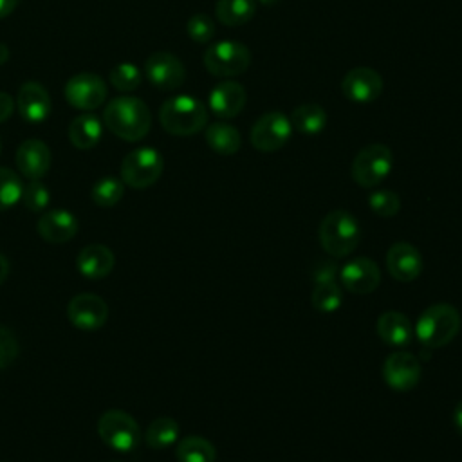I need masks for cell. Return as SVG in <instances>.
Masks as SVG:
<instances>
[{
  "label": "cell",
  "mask_w": 462,
  "mask_h": 462,
  "mask_svg": "<svg viewBox=\"0 0 462 462\" xmlns=\"http://www.w3.org/2000/svg\"><path fill=\"white\" fill-rule=\"evenodd\" d=\"M105 126L123 141H141L152 126L150 108L139 97L121 96L112 99L103 110Z\"/></svg>",
  "instance_id": "6da1fadb"
},
{
  "label": "cell",
  "mask_w": 462,
  "mask_h": 462,
  "mask_svg": "<svg viewBox=\"0 0 462 462\" xmlns=\"http://www.w3.org/2000/svg\"><path fill=\"white\" fill-rule=\"evenodd\" d=\"M159 121L171 135H193L208 125V108L193 96H175L161 105Z\"/></svg>",
  "instance_id": "7a4b0ae2"
},
{
  "label": "cell",
  "mask_w": 462,
  "mask_h": 462,
  "mask_svg": "<svg viewBox=\"0 0 462 462\" xmlns=\"http://www.w3.org/2000/svg\"><path fill=\"white\" fill-rule=\"evenodd\" d=\"M319 244L330 256L343 258L356 251L361 240V227L357 218L345 211H330L319 224Z\"/></svg>",
  "instance_id": "3957f363"
},
{
  "label": "cell",
  "mask_w": 462,
  "mask_h": 462,
  "mask_svg": "<svg viewBox=\"0 0 462 462\" xmlns=\"http://www.w3.org/2000/svg\"><path fill=\"white\" fill-rule=\"evenodd\" d=\"M460 314L453 305L435 303L420 314L413 332L422 345L439 348L455 339L460 330Z\"/></svg>",
  "instance_id": "277c9868"
},
{
  "label": "cell",
  "mask_w": 462,
  "mask_h": 462,
  "mask_svg": "<svg viewBox=\"0 0 462 462\" xmlns=\"http://www.w3.org/2000/svg\"><path fill=\"white\" fill-rule=\"evenodd\" d=\"M393 168V153L386 144H366L352 161V179L361 188H375Z\"/></svg>",
  "instance_id": "5b68a950"
},
{
  "label": "cell",
  "mask_w": 462,
  "mask_h": 462,
  "mask_svg": "<svg viewBox=\"0 0 462 462\" xmlns=\"http://www.w3.org/2000/svg\"><path fill=\"white\" fill-rule=\"evenodd\" d=\"M162 168V155L155 148H135L121 162V180L130 188L144 189L159 180Z\"/></svg>",
  "instance_id": "8992f818"
},
{
  "label": "cell",
  "mask_w": 462,
  "mask_h": 462,
  "mask_svg": "<svg viewBox=\"0 0 462 462\" xmlns=\"http://www.w3.org/2000/svg\"><path fill=\"white\" fill-rule=\"evenodd\" d=\"M251 63L249 49L235 40H222L211 43L204 52V67L209 74L220 78L240 76Z\"/></svg>",
  "instance_id": "52a82bcc"
},
{
  "label": "cell",
  "mask_w": 462,
  "mask_h": 462,
  "mask_svg": "<svg viewBox=\"0 0 462 462\" xmlns=\"http://www.w3.org/2000/svg\"><path fill=\"white\" fill-rule=\"evenodd\" d=\"M97 435L116 451H132L141 442L139 424L123 410H108L97 420Z\"/></svg>",
  "instance_id": "ba28073f"
},
{
  "label": "cell",
  "mask_w": 462,
  "mask_h": 462,
  "mask_svg": "<svg viewBox=\"0 0 462 462\" xmlns=\"http://www.w3.org/2000/svg\"><path fill=\"white\" fill-rule=\"evenodd\" d=\"M292 134L291 119L283 112L262 114L251 126V144L263 153L276 152L285 146Z\"/></svg>",
  "instance_id": "9c48e42d"
},
{
  "label": "cell",
  "mask_w": 462,
  "mask_h": 462,
  "mask_svg": "<svg viewBox=\"0 0 462 462\" xmlns=\"http://www.w3.org/2000/svg\"><path fill=\"white\" fill-rule=\"evenodd\" d=\"M65 99L79 110H94L106 99V85L94 72H79L65 85Z\"/></svg>",
  "instance_id": "30bf717a"
},
{
  "label": "cell",
  "mask_w": 462,
  "mask_h": 462,
  "mask_svg": "<svg viewBox=\"0 0 462 462\" xmlns=\"http://www.w3.org/2000/svg\"><path fill=\"white\" fill-rule=\"evenodd\" d=\"M144 74L148 81L159 90H175L186 79V69L182 61L171 52H153L144 63Z\"/></svg>",
  "instance_id": "8fae6325"
},
{
  "label": "cell",
  "mask_w": 462,
  "mask_h": 462,
  "mask_svg": "<svg viewBox=\"0 0 462 462\" xmlns=\"http://www.w3.org/2000/svg\"><path fill=\"white\" fill-rule=\"evenodd\" d=\"M384 81L381 74L372 67L350 69L341 79V92L348 101L372 103L383 94Z\"/></svg>",
  "instance_id": "7c38bea8"
},
{
  "label": "cell",
  "mask_w": 462,
  "mask_h": 462,
  "mask_svg": "<svg viewBox=\"0 0 462 462\" xmlns=\"http://www.w3.org/2000/svg\"><path fill=\"white\" fill-rule=\"evenodd\" d=\"M420 363L410 352H393L383 363V379L390 388L397 392H408L415 388L420 381Z\"/></svg>",
  "instance_id": "4fadbf2b"
},
{
  "label": "cell",
  "mask_w": 462,
  "mask_h": 462,
  "mask_svg": "<svg viewBox=\"0 0 462 462\" xmlns=\"http://www.w3.org/2000/svg\"><path fill=\"white\" fill-rule=\"evenodd\" d=\"M67 316L76 328L96 330L106 323L108 305L97 294L83 292L69 301Z\"/></svg>",
  "instance_id": "5bb4252c"
},
{
  "label": "cell",
  "mask_w": 462,
  "mask_h": 462,
  "mask_svg": "<svg viewBox=\"0 0 462 462\" xmlns=\"http://www.w3.org/2000/svg\"><path fill=\"white\" fill-rule=\"evenodd\" d=\"M341 285L354 294H370L381 283V269L370 258H354L346 265H343L339 273Z\"/></svg>",
  "instance_id": "9a60e30c"
},
{
  "label": "cell",
  "mask_w": 462,
  "mask_h": 462,
  "mask_svg": "<svg viewBox=\"0 0 462 462\" xmlns=\"http://www.w3.org/2000/svg\"><path fill=\"white\" fill-rule=\"evenodd\" d=\"M424 267L422 254L408 242L393 244L386 253V269L393 280L408 283L420 276Z\"/></svg>",
  "instance_id": "2e32d148"
},
{
  "label": "cell",
  "mask_w": 462,
  "mask_h": 462,
  "mask_svg": "<svg viewBox=\"0 0 462 462\" xmlns=\"http://www.w3.org/2000/svg\"><path fill=\"white\" fill-rule=\"evenodd\" d=\"M208 101H209V110L217 117L233 119L244 110L247 94H245L244 85H240L238 81L227 79V81H222L213 87Z\"/></svg>",
  "instance_id": "e0dca14e"
},
{
  "label": "cell",
  "mask_w": 462,
  "mask_h": 462,
  "mask_svg": "<svg viewBox=\"0 0 462 462\" xmlns=\"http://www.w3.org/2000/svg\"><path fill=\"white\" fill-rule=\"evenodd\" d=\"M51 150L40 139H27L16 150V168L31 180L42 179L51 168Z\"/></svg>",
  "instance_id": "ac0fdd59"
},
{
  "label": "cell",
  "mask_w": 462,
  "mask_h": 462,
  "mask_svg": "<svg viewBox=\"0 0 462 462\" xmlns=\"http://www.w3.org/2000/svg\"><path fill=\"white\" fill-rule=\"evenodd\" d=\"M20 116L29 123H42L51 114L49 92L36 81H27L20 87L16 96Z\"/></svg>",
  "instance_id": "d6986e66"
},
{
  "label": "cell",
  "mask_w": 462,
  "mask_h": 462,
  "mask_svg": "<svg viewBox=\"0 0 462 462\" xmlns=\"http://www.w3.org/2000/svg\"><path fill=\"white\" fill-rule=\"evenodd\" d=\"M78 233V220L67 209H49L38 220V235L51 244L69 242Z\"/></svg>",
  "instance_id": "ffe728a7"
},
{
  "label": "cell",
  "mask_w": 462,
  "mask_h": 462,
  "mask_svg": "<svg viewBox=\"0 0 462 462\" xmlns=\"http://www.w3.org/2000/svg\"><path fill=\"white\" fill-rule=\"evenodd\" d=\"M78 271L88 280H101L108 276L116 265L114 253L101 244H90L78 253Z\"/></svg>",
  "instance_id": "44dd1931"
},
{
  "label": "cell",
  "mask_w": 462,
  "mask_h": 462,
  "mask_svg": "<svg viewBox=\"0 0 462 462\" xmlns=\"http://www.w3.org/2000/svg\"><path fill=\"white\" fill-rule=\"evenodd\" d=\"M377 334L390 346H406L413 337V325L399 310H386L377 318Z\"/></svg>",
  "instance_id": "7402d4cb"
},
{
  "label": "cell",
  "mask_w": 462,
  "mask_h": 462,
  "mask_svg": "<svg viewBox=\"0 0 462 462\" xmlns=\"http://www.w3.org/2000/svg\"><path fill=\"white\" fill-rule=\"evenodd\" d=\"M103 135V125L96 114H79L69 125V141L78 150L94 148Z\"/></svg>",
  "instance_id": "603a6c76"
},
{
  "label": "cell",
  "mask_w": 462,
  "mask_h": 462,
  "mask_svg": "<svg viewBox=\"0 0 462 462\" xmlns=\"http://www.w3.org/2000/svg\"><path fill=\"white\" fill-rule=\"evenodd\" d=\"M292 128L305 135H316L327 126V112L321 105L307 101L298 105L289 117Z\"/></svg>",
  "instance_id": "cb8c5ba5"
},
{
  "label": "cell",
  "mask_w": 462,
  "mask_h": 462,
  "mask_svg": "<svg viewBox=\"0 0 462 462\" xmlns=\"http://www.w3.org/2000/svg\"><path fill=\"white\" fill-rule=\"evenodd\" d=\"M204 135H206L208 146L220 155H233L240 150V144H242L240 132L227 123H211L206 128Z\"/></svg>",
  "instance_id": "d4e9b609"
},
{
  "label": "cell",
  "mask_w": 462,
  "mask_h": 462,
  "mask_svg": "<svg viewBox=\"0 0 462 462\" xmlns=\"http://www.w3.org/2000/svg\"><path fill=\"white\" fill-rule=\"evenodd\" d=\"M254 0H217L215 14L220 23L227 27H238L247 23L254 16Z\"/></svg>",
  "instance_id": "484cf974"
},
{
  "label": "cell",
  "mask_w": 462,
  "mask_h": 462,
  "mask_svg": "<svg viewBox=\"0 0 462 462\" xmlns=\"http://www.w3.org/2000/svg\"><path fill=\"white\" fill-rule=\"evenodd\" d=\"M179 462H215V446L204 437H186L177 444L175 449Z\"/></svg>",
  "instance_id": "4316f807"
},
{
  "label": "cell",
  "mask_w": 462,
  "mask_h": 462,
  "mask_svg": "<svg viewBox=\"0 0 462 462\" xmlns=\"http://www.w3.org/2000/svg\"><path fill=\"white\" fill-rule=\"evenodd\" d=\"M310 303L318 312L330 314L336 312L343 303V292L341 287L336 283V280H325V282H314Z\"/></svg>",
  "instance_id": "83f0119b"
},
{
  "label": "cell",
  "mask_w": 462,
  "mask_h": 462,
  "mask_svg": "<svg viewBox=\"0 0 462 462\" xmlns=\"http://www.w3.org/2000/svg\"><path fill=\"white\" fill-rule=\"evenodd\" d=\"M179 439V424L170 417H159L150 422L144 431V442L153 449H162L175 444Z\"/></svg>",
  "instance_id": "f1b7e54d"
},
{
  "label": "cell",
  "mask_w": 462,
  "mask_h": 462,
  "mask_svg": "<svg viewBox=\"0 0 462 462\" xmlns=\"http://www.w3.org/2000/svg\"><path fill=\"white\" fill-rule=\"evenodd\" d=\"M92 200L96 206L112 208L125 195V182L116 177H103L92 186Z\"/></svg>",
  "instance_id": "f546056e"
},
{
  "label": "cell",
  "mask_w": 462,
  "mask_h": 462,
  "mask_svg": "<svg viewBox=\"0 0 462 462\" xmlns=\"http://www.w3.org/2000/svg\"><path fill=\"white\" fill-rule=\"evenodd\" d=\"M23 184L20 177L5 166H0V211L13 208L22 199Z\"/></svg>",
  "instance_id": "4dcf8cb0"
},
{
  "label": "cell",
  "mask_w": 462,
  "mask_h": 462,
  "mask_svg": "<svg viewBox=\"0 0 462 462\" xmlns=\"http://www.w3.org/2000/svg\"><path fill=\"white\" fill-rule=\"evenodd\" d=\"M141 70L134 63H119L110 70V83L121 92H132L141 85Z\"/></svg>",
  "instance_id": "1f68e13d"
},
{
  "label": "cell",
  "mask_w": 462,
  "mask_h": 462,
  "mask_svg": "<svg viewBox=\"0 0 462 462\" xmlns=\"http://www.w3.org/2000/svg\"><path fill=\"white\" fill-rule=\"evenodd\" d=\"M368 206L372 208V211L375 215L388 218V217H393V215L399 213L401 199L392 189H375L368 197Z\"/></svg>",
  "instance_id": "d6a6232c"
},
{
  "label": "cell",
  "mask_w": 462,
  "mask_h": 462,
  "mask_svg": "<svg viewBox=\"0 0 462 462\" xmlns=\"http://www.w3.org/2000/svg\"><path fill=\"white\" fill-rule=\"evenodd\" d=\"M22 200L29 211L38 213L49 206L51 195H49L47 186L43 182H40V179H38V180H29V184L23 186Z\"/></svg>",
  "instance_id": "836d02e7"
},
{
  "label": "cell",
  "mask_w": 462,
  "mask_h": 462,
  "mask_svg": "<svg viewBox=\"0 0 462 462\" xmlns=\"http://www.w3.org/2000/svg\"><path fill=\"white\" fill-rule=\"evenodd\" d=\"M186 31L188 36L197 42V43H208L213 36H215V23L213 20L204 14V13H197L193 14L188 23H186Z\"/></svg>",
  "instance_id": "e575fe53"
},
{
  "label": "cell",
  "mask_w": 462,
  "mask_h": 462,
  "mask_svg": "<svg viewBox=\"0 0 462 462\" xmlns=\"http://www.w3.org/2000/svg\"><path fill=\"white\" fill-rule=\"evenodd\" d=\"M20 346L11 328L0 325V370L11 366L18 357Z\"/></svg>",
  "instance_id": "d590c367"
},
{
  "label": "cell",
  "mask_w": 462,
  "mask_h": 462,
  "mask_svg": "<svg viewBox=\"0 0 462 462\" xmlns=\"http://www.w3.org/2000/svg\"><path fill=\"white\" fill-rule=\"evenodd\" d=\"M14 110V99L7 92H0V123L7 121Z\"/></svg>",
  "instance_id": "8d00e7d4"
},
{
  "label": "cell",
  "mask_w": 462,
  "mask_h": 462,
  "mask_svg": "<svg viewBox=\"0 0 462 462\" xmlns=\"http://www.w3.org/2000/svg\"><path fill=\"white\" fill-rule=\"evenodd\" d=\"M16 4H18V0H0V18L9 16L14 11Z\"/></svg>",
  "instance_id": "74e56055"
},
{
  "label": "cell",
  "mask_w": 462,
  "mask_h": 462,
  "mask_svg": "<svg viewBox=\"0 0 462 462\" xmlns=\"http://www.w3.org/2000/svg\"><path fill=\"white\" fill-rule=\"evenodd\" d=\"M453 424H455V430L462 435V401L455 406V411H453Z\"/></svg>",
  "instance_id": "f35d334b"
},
{
  "label": "cell",
  "mask_w": 462,
  "mask_h": 462,
  "mask_svg": "<svg viewBox=\"0 0 462 462\" xmlns=\"http://www.w3.org/2000/svg\"><path fill=\"white\" fill-rule=\"evenodd\" d=\"M7 274H9V262H7V258L0 253V285L5 282Z\"/></svg>",
  "instance_id": "ab89813d"
},
{
  "label": "cell",
  "mask_w": 462,
  "mask_h": 462,
  "mask_svg": "<svg viewBox=\"0 0 462 462\" xmlns=\"http://www.w3.org/2000/svg\"><path fill=\"white\" fill-rule=\"evenodd\" d=\"M9 58V49L5 43H0V65H4Z\"/></svg>",
  "instance_id": "60d3db41"
},
{
  "label": "cell",
  "mask_w": 462,
  "mask_h": 462,
  "mask_svg": "<svg viewBox=\"0 0 462 462\" xmlns=\"http://www.w3.org/2000/svg\"><path fill=\"white\" fill-rule=\"evenodd\" d=\"M262 4H265V5H271V4H276L278 0H260Z\"/></svg>",
  "instance_id": "b9f144b4"
},
{
  "label": "cell",
  "mask_w": 462,
  "mask_h": 462,
  "mask_svg": "<svg viewBox=\"0 0 462 462\" xmlns=\"http://www.w3.org/2000/svg\"><path fill=\"white\" fill-rule=\"evenodd\" d=\"M0 153H2V139H0Z\"/></svg>",
  "instance_id": "7bdbcfd3"
}]
</instances>
